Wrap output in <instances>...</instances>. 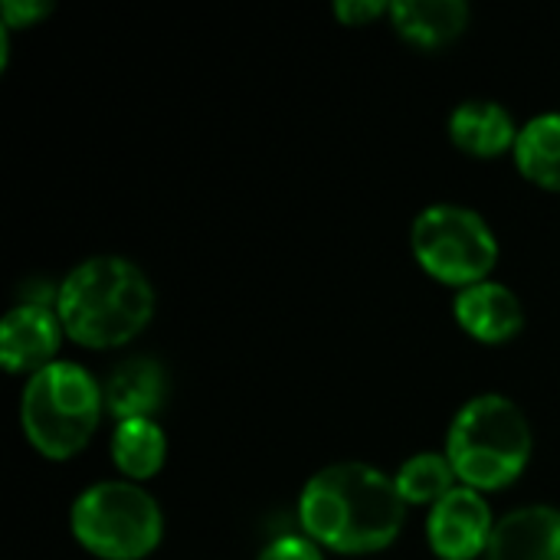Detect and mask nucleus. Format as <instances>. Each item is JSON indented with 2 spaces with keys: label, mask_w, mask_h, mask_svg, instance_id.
<instances>
[{
  "label": "nucleus",
  "mask_w": 560,
  "mask_h": 560,
  "mask_svg": "<svg viewBox=\"0 0 560 560\" xmlns=\"http://www.w3.org/2000/svg\"><path fill=\"white\" fill-rule=\"evenodd\" d=\"M492 532V509L469 486H456L446 499H440L427 522L430 548L443 560H472L486 555Z\"/></svg>",
  "instance_id": "obj_7"
},
{
  "label": "nucleus",
  "mask_w": 560,
  "mask_h": 560,
  "mask_svg": "<svg viewBox=\"0 0 560 560\" xmlns=\"http://www.w3.org/2000/svg\"><path fill=\"white\" fill-rule=\"evenodd\" d=\"M75 541L102 560L148 558L164 535L158 502L135 482H98L72 505Z\"/></svg>",
  "instance_id": "obj_5"
},
{
  "label": "nucleus",
  "mask_w": 560,
  "mask_h": 560,
  "mask_svg": "<svg viewBox=\"0 0 560 560\" xmlns=\"http://www.w3.org/2000/svg\"><path fill=\"white\" fill-rule=\"evenodd\" d=\"M381 13H390V3H384V0H341V3H335V16L348 26H364V23L377 20Z\"/></svg>",
  "instance_id": "obj_19"
},
{
  "label": "nucleus",
  "mask_w": 560,
  "mask_h": 560,
  "mask_svg": "<svg viewBox=\"0 0 560 560\" xmlns=\"http://www.w3.org/2000/svg\"><path fill=\"white\" fill-rule=\"evenodd\" d=\"M453 312L463 331L482 345H502L515 338L525 325V308L518 295L502 282H476L459 289Z\"/></svg>",
  "instance_id": "obj_9"
},
{
  "label": "nucleus",
  "mask_w": 560,
  "mask_h": 560,
  "mask_svg": "<svg viewBox=\"0 0 560 560\" xmlns=\"http://www.w3.org/2000/svg\"><path fill=\"white\" fill-rule=\"evenodd\" d=\"M259 560H325L322 558V551H318V545L305 535H285V538H279V541H272Z\"/></svg>",
  "instance_id": "obj_17"
},
{
  "label": "nucleus",
  "mask_w": 560,
  "mask_h": 560,
  "mask_svg": "<svg viewBox=\"0 0 560 560\" xmlns=\"http://www.w3.org/2000/svg\"><path fill=\"white\" fill-rule=\"evenodd\" d=\"M486 560H560V512L528 505L509 512L489 541Z\"/></svg>",
  "instance_id": "obj_10"
},
{
  "label": "nucleus",
  "mask_w": 560,
  "mask_h": 560,
  "mask_svg": "<svg viewBox=\"0 0 560 560\" xmlns=\"http://www.w3.org/2000/svg\"><path fill=\"white\" fill-rule=\"evenodd\" d=\"M56 315L72 341L85 348H118L151 322L154 289L131 259L92 256L62 279Z\"/></svg>",
  "instance_id": "obj_2"
},
{
  "label": "nucleus",
  "mask_w": 560,
  "mask_h": 560,
  "mask_svg": "<svg viewBox=\"0 0 560 560\" xmlns=\"http://www.w3.org/2000/svg\"><path fill=\"white\" fill-rule=\"evenodd\" d=\"M167 456L164 430L154 420H121L112 433V459L131 479H151L161 472Z\"/></svg>",
  "instance_id": "obj_15"
},
{
  "label": "nucleus",
  "mask_w": 560,
  "mask_h": 560,
  "mask_svg": "<svg viewBox=\"0 0 560 560\" xmlns=\"http://www.w3.org/2000/svg\"><path fill=\"white\" fill-rule=\"evenodd\" d=\"M62 338V322L49 305L23 302L3 315L0 325V361L10 374H36L52 364Z\"/></svg>",
  "instance_id": "obj_8"
},
{
  "label": "nucleus",
  "mask_w": 560,
  "mask_h": 560,
  "mask_svg": "<svg viewBox=\"0 0 560 560\" xmlns=\"http://www.w3.org/2000/svg\"><path fill=\"white\" fill-rule=\"evenodd\" d=\"M407 502L397 482L368 463H335L315 472L299 499L305 535L341 555L384 551L404 528Z\"/></svg>",
  "instance_id": "obj_1"
},
{
  "label": "nucleus",
  "mask_w": 560,
  "mask_h": 560,
  "mask_svg": "<svg viewBox=\"0 0 560 560\" xmlns=\"http://www.w3.org/2000/svg\"><path fill=\"white\" fill-rule=\"evenodd\" d=\"M456 469L450 463V456L440 453H420L413 459H407L397 472V492L404 495L407 505H436L440 499H446L456 489Z\"/></svg>",
  "instance_id": "obj_16"
},
{
  "label": "nucleus",
  "mask_w": 560,
  "mask_h": 560,
  "mask_svg": "<svg viewBox=\"0 0 560 560\" xmlns=\"http://www.w3.org/2000/svg\"><path fill=\"white\" fill-rule=\"evenodd\" d=\"M515 118L505 105L489 98H469L453 108L450 115V138L456 148H463L472 158H495L518 141Z\"/></svg>",
  "instance_id": "obj_12"
},
{
  "label": "nucleus",
  "mask_w": 560,
  "mask_h": 560,
  "mask_svg": "<svg viewBox=\"0 0 560 560\" xmlns=\"http://www.w3.org/2000/svg\"><path fill=\"white\" fill-rule=\"evenodd\" d=\"M446 456L463 486L476 492L505 489L532 459V427L515 400L482 394L456 413Z\"/></svg>",
  "instance_id": "obj_3"
},
{
  "label": "nucleus",
  "mask_w": 560,
  "mask_h": 560,
  "mask_svg": "<svg viewBox=\"0 0 560 560\" xmlns=\"http://www.w3.org/2000/svg\"><path fill=\"white\" fill-rule=\"evenodd\" d=\"M390 20L404 39L423 49L453 43L469 26V3L463 0H397Z\"/></svg>",
  "instance_id": "obj_13"
},
{
  "label": "nucleus",
  "mask_w": 560,
  "mask_h": 560,
  "mask_svg": "<svg viewBox=\"0 0 560 560\" xmlns=\"http://www.w3.org/2000/svg\"><path fill=\"white\" fill-rule=\"evenodd\" d=\"M102 404L105 390L85 368L72 361H52L43 371L30 374L23 387V433L46 459H69L85 450V443L98 430Z\"/></svg>",
  "instance_id": "obj_4"
},
{
  "label": "nucleus",
  "mask_w": 560,
  "mask_h": 560,
  "mask_svg": "<svg viewBox=\"0 0 560 560\" xmlns=\"http://www.w3.org/2000/svg\"><path fill=\"white\" fill-rule=\"evenodd\" d=\"M167 400V374L154 358L121 361L105 381V407L121 420H151Z\"/></svg>",
  "instance_id": "obj_11"
},
{
  "label": "nucleus",
  "mask_w": 560,
  "mask_h": 560,
  "mask_svg": "<svg viewBox=\"0 0 560 560\" xmlns=\"http://www.w3.org/2000/svg\"><path fill=\"white\" fill-rule=\"evenodd\" d=\"M410 246L417 262L446 285H476L486 282L499 262V240L492 226L469 207L433 203L427 207L410 230Z\"/></svg>",
  "instance_id": "obj_6"
},
{
  "label": "nucleus",
  "mask_w": 560,
  "mask_h": 560,
  "mask_svg": "<svg viewBox=\"0 0 560 560\" xmlns=\"http://www.w3.org/2000/svg\"><path fill=\"white\" fill-rule=\"evenodd\" d=\"M52 10V3L43 0H3L0 13H3V26L16 30V26H33L36 20H43Z\"/></svg>",
  "instance_id": "obj_18"
},
{
  "label": "nucleus",
  "mask_w": 560,
  "mask_h": 560,
  "mask_svg": "<svg viewBox=\"0 0 560 560\" xmlns=\"http://www.w3.org/2000/svg\"><path fill=\"white\" fill-rule=\"evenodd\" d=\"M515 164L532 184L560 194V112L538 115L518 131Z\"/></svg>",
  "instance_id": "obj_14"
}]
</instances>
